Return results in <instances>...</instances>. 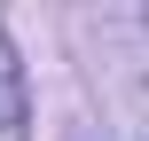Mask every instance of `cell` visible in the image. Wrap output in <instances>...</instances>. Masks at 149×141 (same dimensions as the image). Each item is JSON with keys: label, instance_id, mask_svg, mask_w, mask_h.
<instances>
[{"label": "cell", "instance_id": "cell-1", "mask_svg": "<svg viewBox=\"0 0 149 141\" xmlns=\"http://www.w3.org/2000/svg\"><path fill=\"white\" fill-rule=\"evenodd\" d=\"M31 133V102H24V63L16 47L0 39V141H24Z\"/></svg>", "mask_w": 149, "mask_h": 141}]
</instances>
